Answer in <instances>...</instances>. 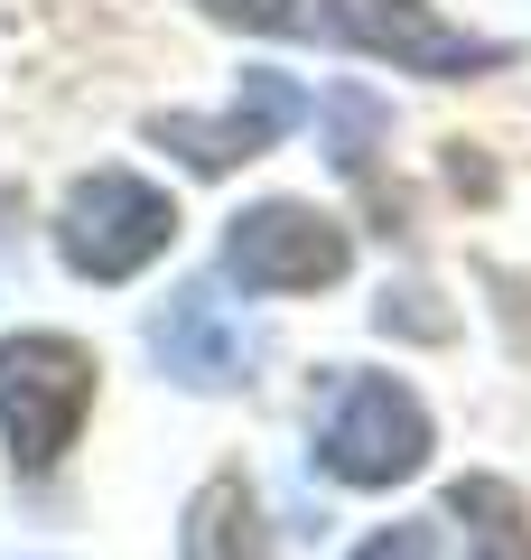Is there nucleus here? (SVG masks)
Returning a JSON list of instances; mask_svg holds the SVG:
<instances>
[{"instance_id":"obj_4","label":"nucleus","mask_w":531,"mask_h":560,"mask_svg":"<svg viewBox=\"0 0 531 560\" xmlns=\"http://www.w3.org/2000/svg\"><path fill=\"white\" fill-rule=\"evenodd\" d=\"M354 243L345 224H327L317 206H252V215H234V234H224V271L243 280V290H327V280H345Z\"/></svg>"},{"instance_id":"obj_7","label":"nucleus","mask_w":531,"mask_h":560,"mask_svg":"<svg viewBox=\"0 0 531 560\" xmlns=\"http://www.w3.org/2000/svg\"><path fill=\"white\" fill-rule=\"evenodd\" d=\"M298 113H308V94H298L290 75H243V94L224 103V113H158L150 140H158V150H177L197 178H224V168L261 160Z\"/></svg>"},{"instance_id":"obj_10","label":"nucleus","mask_w":531,"mask_h":560,"mask_svg":"<svg viewBox=\"0 0 531 560\" xmlns=\"http://www.w3.org/2000/svg\"><path fill=\"white\" fill-rule=\"evenodd\" d=\"M234 28H271V38H327V0H205Z\"/></svg>"},{"instance_id":"obj_11","label":"nucleus","mask_w":531,"mask_h":560,"mask_svg":"<svg viewBox=\"0 0 531 560\" xmlns=\"http://www.w3.org/2000/svg\"><path fill=\"white\" fill-rule=\"evenodd\" d=\"M327 113H335V131H345L335 168H354V178H364V160H374V103H364V94H335Z\"/></svg>"},{"instance_id":"obj_6","label":"nucleus","mask_w":531,"mask_h":560,"mask_svg":"<svg viewBox=\"0 0 531 560\" xmlns=\"http://www.w3.org/2000/svg\"><path fill=\"white\" fill-rule=\"evenodd\" d=\"M150 355L168 364L187 393H234V383L252 374L261 337L243 327V308L224 300L215 280H187V290H168V300H158V318H150Z\"/></svg>"},{"instance_id":"obj_3","label":"nucleus","mask_w":531,"mask_h":560,"mask_svg":"<svg viewBox=\"0 0 531 560\" xmlns=\"http://www.w3.org/2000/svg\"><path fill=\"white\" fill-rule=\"evenodd\" d=\"M168 243H177V206L158 197L150 178H131V168H94V178L66 197V215H57V253H66V271H84V280H131V271H150Z\"/></svg>"},{"instance_id":"obj_12","label":"nucleus","mask_w":531,"mask_h":560,"mask_svg":"<svg viewBox=\"0 0 531 560\" xmlns=\"http://www.w3.org/2000/svg\"><path fill=\"white\" fill-rule=\"evenodd\" d=\"M354 560H438V541H429V523H392V533H374Z\"/></svg>"},{"instance_id":"obj_5","label":"nucleus","mask_w":531,"mask_h":560,"mask_svg":"<svg viewBox=\"0 0 531 560\" xmlns=\"http://www.w3.org/2000/svg\"><path fill=\"white\" fill-rule=\"evenodd\" d=\"M327 38L364 47V57H392L401 75H485V66H504L494 38H467L420 0H327Z\"/></svg>"},{"instance_id":"obj_2","label":"nucleus","mask_w":531,"mask_h":560,"mask_svg":"<svg viewBox=\"0 0 531 560\" xmlns=\"http://www.w3.org/2000/svg\"><path fill=\"white\" fill-rule=\"evenodd\" d=\"M420 458H429V411H420L411 383H392V374L335 383V411L317 430V467L335 486H401V477H420Z\"/></svg>"},{"instance_id":"obj_8","label":"nucleus","mask_w":531,"mask_h":560,"mask_svg":"<svg viewBox=\"0 0 531 560\" xmlns=\"http://www.w3.org/2000/svg\"><path fill=\"white\" fill-rule=\"evenodd\" d=\"M448 523H467L475 560H531V504L504 477H457L448 486Z\"/></svg>"},{"instance_id":"obj_9","label":"nucleus","mask_w":531,"mask_h":560,"mask_svg":"<svg viewBox=\"0 0 531 560\" xmlns=\"http://www.w3.org/2000/svg\"><path fill=\"white\" fill-rule=\"evenodd\" d=\"M187 560H271V551H261V514H252V486H243V477L197 486V504H187Z\"/></svg>"},{"instance_id":"obj_1","label":"nucleus","mask_w":531,"mask_h":560,"mask_svg":"<svg viewBox=\"0 0 531 560\" xmlns=\"http://www.w3.org/2000/svg\"><path fill=\"white\" fill-rule=\"evenodd\" d=\"M84 411H94V355L75 337H0V440L20 477H47L75 448Z\"/></svg>"}]
</instances>
